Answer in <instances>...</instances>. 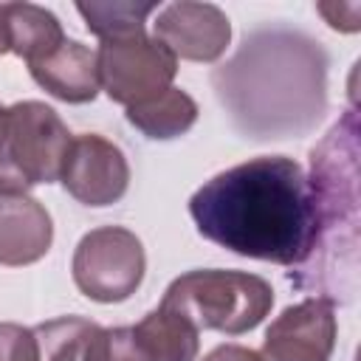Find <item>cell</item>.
Masks as SVG:
<instances>
[{"label":"cell","instance_id":"cell-7","mask_svg":"<svg viewBox=\"0 0 361 361\" xmlns=\"http://www.w3.org/2000/svg\"><path fill=\"white\" fill-rule=\"evenodd\" d=\"M59 180L79 203L110 206L124 197L130 186V166L113 141L96 133H85L71 141Z\"/></svg>","mask_w":361,"mask_h":361},{"label":"cell","instance_id":"cell-1","mask_svg":"<svg viewBox=\"0 0 361 361\" xmlns=\"http://www.w3.org/2000/svg\"><path fill=\"white\" fill-rule=\"evenodd\" d=\"M197 231L240 257L302 265L316 243V200L305 169L259 155L206 180L189 200Z\"/></svg>","mask_w":361,"mask_h":361},{"label":"cell","instance_id":"cell-18","mask_svg":"<svg viewBox=\"0 0 361 361\" xmlns=\"http://www.w3.org/2000/svg\"><path fill=\"white\" fill-rule=\"evenodd\" d=\"M28 186L20 178L14 158H11V113L6 104H0V197L25 195Z\"/></svg>","mask_w":361,"mask_h":361},{"label":"cell","instance_id":"cell-3","mask_svg":"<svg viewBox=\"0 0 361 361\" xmlns=\"http://www.w3.org/2000/svg\"><path fill=\"white\" fill-rule=\"evenodd\" d=\"M161 305L180 313L197 330L243 336L271 313L274 288L248 271H189L166 288Z\"/></svg>","mask_w":361,"mask_h":361},{"label":"cell","instance_id":"cell-22","mask_svg":"<svg viewBox=\"0 0 361 361\" xmlns=\"http://www.w3.org/2000/svg\"><path fill=\"white\" fill-rule=\"evenodd\" d=\"M0 54H8V48H6V37H3V23H0Z\"/></svg>","mask_w":361,"mask_h":361},{"label":"cell","instance_id":"cell-19","mask_svg":"<svg viewBox=\"0 0 361 361\" xmlns=\"http://www.w3.org/2000/svg\"><path fill=\"white\" fill-rule=\"evenodd\" d=\"M0 361H39L34 330L14 322H0Z\"/></svg>","mask_w":361,"mask_h":361},{"label":"cell","instance_id":"cell-8","mask_svg":"<svg viewBox=\"0 0 361 361\" xmlns=\"http://www.w3.org/2000/svg\"><path fill=\"white\" fill-rule=\"evenodd\" d=\"M336 313L333 302L310 296L285 307L265 330L259 358L262 361H330L336 347Z\"/></svg>","mask_w":361,"mask_h":361},{"label":"cell","instance_id":"cell-9","mask_svg":"<svg viewBox=\"0 0 361 361\" xmlns=\"http://www.w3.org/2000/svg\"><path fill=\"white\" fill-rule=\"evenodd\" d=\"M155 39L164 42L172 56L192 62H214L226 54L231 39V23L214 3H169L155 17Z\"/></svg>","mask_w":361,"mask_h":361},{"label":"cell","instance_id":"cell-14","mask_svg":"<svg viewBox=\"0 0 361 361\" xmlns=\"http://www.w3.org/2000/svg\"><path fill=\"white\" fill-rule=\"evenodd\" d=\"M127 121L141 130L147 138L155 141H166V138H178L183 135L195 121H197V102L180 90V87H169L161 96L127 107Z\"/></svg>","mask_w":361,"mask_h":361},{"label":"cell","instance_id":"cell-10","mask_svg":"<svg viewBox=\"0 0 361 361\" xmlns=\"http://www.w3.org/2000/svg\"><path fill=\"white\" fill-rule=\"evenodd\" d=\"M51 240V214L39 200L28 195L0 197V265H31L48 254Z\"/></svg>","mask_w":361,"mask_h":361},{"label":"cell","instance_id":"cell-15","mask_svg":"<svg viewBox=\"0 0 361 361\" xmlns=\"http://www.w3.org/2000/svg\"><path fill=\"white\" fill-rule=\"evenodd\" d=\"M96 322L82 316H59L34 327L39 361H85V347L96 333Z\"/></svg>","mask_w":361,"mask_h":361},{"label":"cell","instance_id":"cell-16","mask_svg":"<svg viewBox=\"0 0 361 361\" xmlns=\"http://www.w3.org/2000/svg\"><path fill=\"white\" fill-rule=\"evenodd\" d=\"M155 8H158L155 3H133V0L76 3V11L85 17L87 31H93L99 39H113V37L144 31V23Z\"/></svg>","mask_w":361,"mask_h":361},{"label":"cell","instance_id":"cell-13","mask_svg":"<svg viewBox=\"0 0 361 361\" xmlns=\"http://www.w3.org/2000/svg\"><path fill=\"white\" fill-rule=\"evenodd\" d=\"M135 338L147 350L149 361H195L197 358V327L180 313L158 305L135 327Z\"/></svg>","mask_w":361,"mask_h":361},{"label":"cell","instance_id":"cell-12","mask_svg":"<svg viewBox=\"0 0 361 361\" xmlns=\"http://www.w3.org/2000/svg\"><path fill=\"white\" fill-rule=\"evenodd\" d=\"M0 23L8 54L23 56L28 65L45 59L68 39L56 14L34 3H0Z\"/></svg>","mask_w":361,"mask_h":361},{"label":"cell","instance_id":"cell-20","mask_svg":"<svg viewBox=\"0 0 361 361\" xmlns=\"http://www.w3.org/2000/svg\"><path fill=\"white\" fill-rule=\"evenodd\" d=\"M203 361H262L257 350L240 347V344H220L214 347Z\"/></svg>","mask_w":361,"mask_h":361},{"label":"cell","instance_id":"cell-2","mask_svg":"<svg viewBox=\"0 0 361 361\" xmlns=\"http://www.w3.org/2000/svg\"><path fill=\"white\" fill-rule=\"evenodd\" d=\"M358 127L350 110L322 144L310 152V189L316 200V243L305 262L319 259L307 279L319 285L327 302H336L341 271L353 282L355 245H358ZM302 262V265H305Z\"/></svg>","mask_w":361,"mask_h":361},{"label":"cell","instance_id":"cell-4","mask_svg":"<svg viewBox=\"0 0 361 361\" xmlns=\"http://www.w3.org/2000/svg\"><path fill=\"white\" fill-rule=\"evenodd\" d=\"M96 68L104 93L124 107H135L172 87L178 59L164 42L147 37V31H138L102 39L96 51Z\"/></svg>","mask_w":361,"mask_h":361},{"label":"cell","instance_id":"cell-6","mask_svg":"<svg viewBox=\"0 0 361 361\" xmlns=\"http://www.w3.org/2000/svg\"><path fill=\"white\" fill-rule=\"evenodd\" d=\"M11 113V158L25 186L59 180L65 155L71 149V130L54 107L42 102H17Z\"/></svg>","mask_w":361,"mask_h":361},{"label":"cell","instance_id":"cell-17","mask_svg":"<svg viewBox=\"0 0 361 361\" xmlns=\"http://www.w3.org/2000/svg\"><path fill=\"white\" fill-rule=\"evenodd\" d=\"M85 361H149L133 327H96L85 347Z\"/></svg>","mask_w":361,"mask_h":361},{"label":"cell","instance_id":"cell-11","mask_svg":"<svg viewBox=\"0 0 361 361\" xmlns=\"http://www.w3.org/2000/svg\"><path fill=\"white\" fill-rule=\"evenodd\" d=\"M28 71L45 93L68 104L93 102L102 87L99 68H96V51L82 45L79 39H65L45 59L28 65Z\"/></svg>","mask_w":361,"mask_h":361},{"label":"cell","instance_id":"cell-21","mask_svg":"<svg viewBox=\"0 0 361 361\" xmlns=\"http://www.w3.org/2000/svg\"><path fill=\"white\" fill-rule=\"evenodd\" d=\"M319 8V14H324V20L333 25V28H341V17L344 14H358L361 11V6L358 3H319L316 6Z\"/></svg>","mask_w":361,"mask_h":361},{"label":"cell","instance_id":"cell-5","mask_svg":"<svg viewBox=\"0 0 361 361\" xmlns=\"http://www.w3.org/2000/svg\"><path fill=\"white\" fill-rule=\"evenodd\" d=\"M147 257L141 240L121 226L87 231L73 251V282L93 302H124L144 279Z\"/></svg>","mask_w":361,"mask_h":361}]
</instances>
